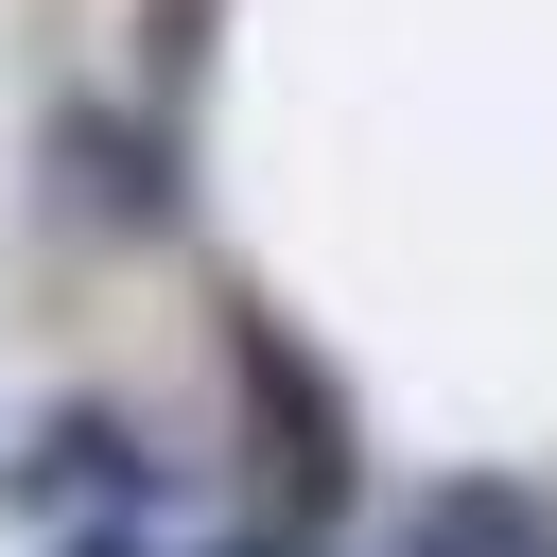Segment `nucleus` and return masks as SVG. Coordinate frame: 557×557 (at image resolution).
<instances>
[{
  "mask_svg": "<svg viewBox=\"0 0 557 557\" xmlns=\"http://www.w3.org/2000/svg\"><path fill=\"white\" fill-rule=\"evenodd\" d=\"M52 157H70V191H87L104 226H157V209H174V122H104V104H70Z\"/></svg>",
  "mask_w": 557,
  "mask_h": 557,
  "instance_id": "nucleus-2",
  "label": "nucleus"
},
{
  "mask_svg": "<svg viewBox=\"0 0 557 557\" xmlns=\"http://www.w3.org/2000/svg\"><path fill=\"white\" fill-rule=\"evenodd\" d=\"M226 557H278V540H226Z\"/></svg>",
  "mask_w": 557,
  "mask_h": 557,
  "instance_id": "nucleus-6",
  "label": "nucleus"
},
{
  "mask_svg": "<svg viewBox=\"0 0 557 557\" xmlns=\"http://www.w3.org/2000/svg\"><path fill=\"white\" fill-rule=\"evenodd\" d=\"M418 557H540V505H505V487H435V505H418Z\"/></svg>",
  "mask_w": 557,
  "mask_h": 557,
  "instance_id": "nucleus-4",
  "label": "nucleus"
},
{
  "mask_svg": "<svg viewBox=\"0 0 557 557\" xmlns=\"http://www.w3.org/2000/svg\"><path fill=\"white\" fill-rule=\"evenodd\" d=\"M226 383H244V418H261V470H278L296 505H348V400H331V366H313L261 296H226Z\"/></svg>",
  "mask_w": 557,
  "mask_h": 557,
  "instance_id": "nucleus-1",
  "label": "nucleus"
},
{
  "mask_svg": "<svg viewBox=\"0 0 557 557\" xmlns=\"http://www.w3.org/2000/svg\"><path fill=\"white\" fill-rule=\"evenodd\" d=\"M17 487H35V505H70V487H87V505H139V487H157V453H139V435H122L104 400H52V418H35V470H17Z\"/></svg>",
  "mask_w": 557,
  "mask_h": 557,
  "instance_id": "nucleus-3",
  "label": "nucleus"
},
{
  "mask_svg": "<svg viewBox=\"0 0 557 557\" xmlns=\"http://www.w3.org/2000/svg\"><path fill=\"white\" fill-rule=\"evenodd\" d=\"M70 557H139V540H70Z\"/></svg>",
  "mask_w": 557,
  "mask_h": 557,
  "instance_id": "nucleus-5",
  "label": "nucleus"
}]
</instances>
